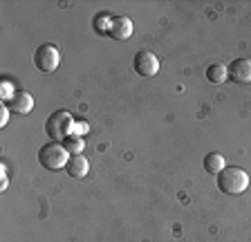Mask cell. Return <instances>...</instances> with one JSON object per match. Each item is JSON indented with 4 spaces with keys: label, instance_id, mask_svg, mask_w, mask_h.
<instances>
[{
    "label": "cell",
    "instance_id": "cell-7",
    "mask_svg": "<svg viewBox=\"0 0 251 242\" xmlns=\"http://www.w3.org/2000/svg\"><path fill=\"white\" fill-rule=\"evenodd\" d=\"M108 34H110V38H115V41H126V38H130L132 36V21L128 16L112 18L108 25Z\"/></svg>",
    "mask_w": 251,
    "mask_h": 242
},
{
    "label": "cell",
    "instance_id": "cell-11",
    "mask_svg": "<svg viewBox=\"0 0 251 242\" xmlns=\"http://www.w3.org/2000/svg\"><path fill=\"white\" fill-rule=\"evenodd\" d=\"M226 76H229V72L222 63H213L206 68V81H211V83H225Z\"/></svg>",
    "mask_w": 251,
    "mask_h": 242
},
{
    "label": "cell",
    "instance_id": "cell-4",
    "mask_svg": "<svg viewBox=\"0 0 251 242\" xmlns=\"http://www.w3.org/2000/svg\"><path fill=\"white\" fill-rule=\"evenodd\" d=\"M61 63V54H58V48L52 45V43H45L34 52V65L43 72H54Z\"/></svg>",
    "mask_w": 251,
    "mask_h": 242
},
{
    "label": "cell",
    "instance_id": "cell-3",
    "mask_svg": "<svg viewBox=\"0 0 251 242\" xmlns=\"http://www.w3.org/2000/svg\"><path fill=\"white\" fill-rule=\"evenodd\" d=\"M72 123H74V117L70 115L68 110H56L54 115L47 117V121H45L47 137L52 139V142L68 139L70 135H72Z\"/></svg>",
    "mask_w": 251,
    "mask_h": 242
},
{
    "label": "cell",
    "instance_id": "cell-2",
    "mask_svg": "<svg viewBox=\"0 0 251 242\" xmlns=\"http://www.w3.org/2000/svg\"><path fill=\"white\" fill-rule=\"evenodd\" d=\"M70 157L72 155L63 148V144L58 142H50L45 144V146H41V150H38V164H41L45 170H61L68 166Z\"/></svg>",
    "mask_w": 251,
    "mask_h": 242
},
{
    "label": "cell",
    "instance_id": "cell-6",
    "mask_svg": "<svg viewBox=\"0 0 251 242\" xmlns=\"http://www.w3.org/2000/svg\"><path fill=\"white\" fill-rule=\"evenodd\" d=\"M7 110H11L14 115H29L31 108H34V99L27 90H18L7 99Z\"/></svg>",
    "mask_w": 251,
    "mask_h": 242
},
{
    "label": "cell",
    "instance_id": "cell-12",
    "mask_svg": "<svg viewBox=\"0 0 251 242\" xmlns=\"http://www.w3.org/2000/svg\"><path fill=\"white\" fill-rule=\"evenodd\" d=\"M63 148H65L70 155H81V153H83V148H85V142L81 137L70 135L68 139H63Z\"/></svg>",
    "mask_w": 251,
    "mask_h": 242
},
{
    "label": "cell",
    "instance_id": "cell-10",
    "mask_svg": "<svg viewBox=\"0 0 251 242\" xmlns=\"http://www.w3.org/2000/svg\"><path fill=\"white\" fill-rule=\"evenodd\" d=\"M226 166H225V157L220 153H209L206 157H204V170L206 173H211V175H218V173H222Z\"/></svg>",
    "mask_w": 251,
    "mask_h": 242
},
{
    "label": "cell",
    "instance_id": "cell-9",
    "mask_svg": "<svg viewBox=\"0 0 251 242\" xmlns=\"http://www.w3.org/2000/svg\"><path fill=\"white\" fill-rule=\"evenodd\" d=\"M65 170H68L70 177L81 179V177H85V175H88L90 162L83 157V155H72V157H70V162H68V166H65Z\"/></svg>",
    "mask_w": 251,
    "mask_h": 242
},
{
    "label": "cell",
    "instance_id": "cell-8",
    "mask_svg": "<svg viewBox=\"0 0 251 242\" xmlns=\"http://www.w3.org/2000/svg\"><path fill=\"white\" fill-rule=\"evenodd\" d=\"M231 81L235 83H251V61L249 58H238L226 68Z\"/></svg>",
    "mask_w": 251,
    "mask_h": 242
},
{
    "label": "cell",
    "instance_id": "cell-1",
    "mask_svg": "<svg viewBox=\"0 0 251 242\" xmlns=\"http://www.w3.org/2000/svg\"><path fill=\"white\" fill-rule=\"evenodd\" d=\"M218 189L226 195H240L249 189V175L238 166L225 169L222 173H218Z\"/></svg>",
    "mask_w": 251,
    "mask_h": 242
},
{
    "label": "cell",
    "instance_id": "cell-5",
    "mask_svg": "<svg viewBox=\"0 0 251 242\" xmlns=\"http://www.w3.org/2000/svg\"><path fill=\"white\" fill-rule=\"evenodd\" d=\"M132 65H135V72L139 76H155L159 72V58L148 49H139L132 58Z\"/></svg>",
    "mask_w": 251,
    "mask_h": 242
}]
</instances>
